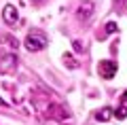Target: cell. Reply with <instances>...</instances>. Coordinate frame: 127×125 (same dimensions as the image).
Segmentation results:
<instances>
[{
    "instance_id": "6da1fadb",
    "label": "cell",
    "mask_w": 127,
    "mask_h": 125,
    "mask_svg": "<svg viewBox=\"0 0 127 125\" xmlns=\"http://www.w3.org/2000/svg\"><path fill=\"white\" fill-rule=\"evenodd\" d=\"M26 49L30 51V53H36V51H40V49H45L47 45H49V40H47V36H45V32H40V30H30L28 32V36H26Z\"/></svg>"
},
{
    "instance_id": "7a4b0ae2",
    "label": "cell",
    "mask_w": 127,
    "mask_h": 125,
    "mask_svg": "<svg viewBox=\"0 0 127 125\" xmlns=\"http://www.w3.org/2000/svg\"><path fill=\"white\" fill-rule=\"evenodd\" d=\"M15 68H17V55L15 53L0 55V72L2 74H11V72H15Z\"/></svg>"
},
{
    "instance_id": "3957f363",
    "label": "cell",
    "mask_w": 127,
    "mask_h": 125,
    "mask_svg": "<svg viewBox=\"0 0 127 125\" xmlns=\"http://www.w3.org/2000/svg\"><path fill=\"white\" fill-rule=\"evenodd\" d=\"M97 72H100L104 79H112V76L117 74V62H112V59H102V62L97 64Z\"/></svg>"
},
{
    "instance_id": "277c9868",
    "label": "cell",
    "mask_w": 127,
    "mask_h": 125,
    "mask_svg": "<svg viewBox=\"0 0 127 125\" xmlns=\"http://www.w3.org/2000/svg\"><path fill=\"white\" fill-rule=\"evenodd\" d=\"M2 19H4L6 23H15L19 19V13H17V9H15L13 4H6L4 9H2Z\"/></svg>"
},
{
    "instance_id": "5b68a950",
    "label": "cell",
    "mask_w": 127,
    "mask_h": 125,
    "mask_svg": "<svg viewBox=\"0 0 127 125\" xmlns=\"http://www.w3.org/2000/svg\"><path fill=\"white\" fill-rule=\"evenodd\" d=\"M91 15H93V2H89V0H85L81 6H78L76 11V17L78 19H89Z\"/></svg>"
},
{
    "instance_id": "8992f818",
    "label": "cell",
    "mask_w": 127,
    "mask_h": 125,
    "mask_svg": "<svg viewBox=\"0 0 127 125\" xmlns=\"http://www.w3.org/2000/svg\"><path fill=\"white\" fill-rule=\"evenodd\" d=\"M110 117H114V112L110 110V108H102L100 112H95V119L97 121H108Z\"/></svg>"
},
{
    "instance_id": "52a82bcc",
    "label": "cell",
    "mask_w": 127,
    "mask_h": 125,
    "mask_svg": "<svg viewBox=\"0 0 127 125\" xmlns=\"http://www.w3.org/2000/svg\"><path fill=\"white\" fill-rule=\"evenodd\" d=\"M64 64H66L68 68H72V70H74V68H78V62L74 59L72 53H64Z\"/></svg>"
},
{
    "instance_id": "ba28073f",
    "label": "cell",
    "mask_w": 127,
    "mask_h": 125,
    "mask_svg": "<svg viewBox=\"0 0 127 125\" xmlns=\"http://www.w3.org/2000/svg\"><path fill=\"white\" fill-rule=\"evenodd\" d=\"M55 108V117H59V119H66L68 117V110H64L62 106H53Z\"/></svg>"
},
{
    "instance_id": "9c48e42d",
    "label": "cell",
    "mask_w": 127,
    "mask_h": 125,
    "mask_svg": "<svg viewBox=\"0 0 127 125\" xmlns=\"http://www.w3.org/2000/svg\"><path fill=\"white\" fill-rule=\"evenodd\" d=\"M114 117H117V119H127V106H121L114 112Z\"/></svg>"
},
{
    "instance_id": "30bf717a",
    "label": "cell",
    "mask_w": 127,
    "mask_h": 125,
    "mask_svg": "<svg viewBox=\"0 0 127 125\" xmlns=\"http://www.w3.org/2000/svg\"><path fill=\"white\" fill-rule=\"evenodd\" d=\"M117 30H119V26H117L114 21H108V23H106V32H108V34H112V32H117Z\"/></svg>"
},
{
    "instance_id": "8fae6325",
    "label": "cell",
    "mask_w": 127,
    "mask_h": 125,
    "mask_svg": "<svg viewBox=\"0 0 127 125\" xmlns=\"http://www.w3.org/2000/svg\"><path fill=\"white\" fill-rule=\"evenodd\" d=\"M6 42H9V45L13 47V49H17V45H19V42H17V38H13V36H6Z\"/></svg>"
},
{
    "instance_id": "7c38bea8",
    "label": "cell",
    "mask_w": 127,
    "mask_h": 125,
    "mask_svg": "<svg viewBox=\"0 0 127 125\" xmlns=\"http://www.w3.org/2000/svg\"><path fill=\"white\" fill-rule=\"evenodd\" d=\"M72 45H74V49H76V51H81V49H83V45H81V40H74Z\"/></svg>"
},
{
    "instance_id": "4fadbf2b",
    "label": "cell",
    "mask_w": 127,
    "mask_h": 125,
    "mask_svg": "<svg viewBox=\"0 0 127 125\" xmlns=\"http://www.w3.org/2000/svg\"><path fill=\"white\" fill-rule=\"evenodd\" d=\"M0 106H6V102H4V100H2V98H0Z\"/></svg>"
},
{
    "instance_id": "5bb4252c",
    "label": "cell",
    "mask_w": 127,
    "mask_h": 125,
    "mask_svg": "<svg viewBox=\"0 0 127 125\" xmlns=\"http://www.w3.org/2000/svg\"><path fill=\"white\" fill-rule=\"evenodd\" d=\"M36 2H38V0H36Z\"/></svg>"
}]
</instances>
